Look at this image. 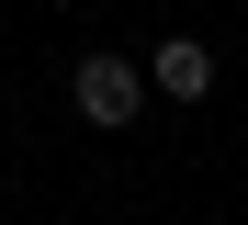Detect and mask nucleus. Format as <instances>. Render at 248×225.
I'll use <instances>...</instances> for the list:
<instances>
[{"label": "nucleus", "mask_w": 248, "mask_h": 225, "mask_svg": "<svg viewBox=\"0 0 248 225\" xmlns=\"http://www.w3.org/2000/svg\"><path fill=\"white\" fill-rule=\"evenodd\" d=\"M147 90H170V102H215V57H203L192 34H170V45L147 57Z\"/></svg>", "instance_id": "obj_2"}, {"label": "nucleus", "mask_w": 248, "mask_h": 225, "mask_svg": "<svg viewBox=\"0 0 248 225\" xmlns=\"http://www.w3.org/2000/svg\"><path fill=\"white\" fill-rule=\"evenodd\" d=\"M68 102L91 113V124H136V102H147V68H124V57H79V68H68Z\"/></svg>", "instance_id": "obj_1"}]
</instances>
